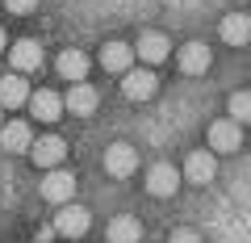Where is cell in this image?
I'll return each instance as SVG.
<instances>
[{
    "instance_id": "obj_3",
    "label": "cell",
    "mask_w": 251,
    "mask_h": 243,
    "mask_svg": "<svg viewBox=\"0 0 251 243\" xmlns=\"http://www.w3.org/2000/svg\"><path fill=\"white\" fill-rule=\"evenodd\" d=\"M155 88H159V80H155L151 67H130V72L122 76V92H126L130 101H151Z\"/></svg>"
},
{
    "instance_id": "obj_8",
    "label": "cell",
    "mask_w": 251,
    "mask_h": 243,
    "mask_svg": "<svg viewBox=\"0 0 251 243\" xmlns=\"http://www.w3.org/2000/svg\"><path fill=\"white\" fill-rule=\"evenodd\" d=\"M176 63H180V72H184V76H201V72H209V63H214L209 42H184V46H180V54H176Z\"/></svg>"
},
{
    "instance_id": "obj_22",
    "label": "cell",
    "mask_w": 251,
    "mask_h": 243,
    "mask_svg": "<svg viewBox=\"0 0 251 243\" xmlns=\"http://www.w3.org/2000/svg\"><path fill=\"white\" fill-rule=\"evenodd\" d=\"M168 243H201V235H197V231H188V226H180V231H172Z\"/></svg>"
},
{
    "instance_id": "obj_2",
    "label": "cell",
    "mask_w": 251,
    "mask_h": 243,
    "mask_svg": "<svg viewBox=\"0 0 251 243\" xmlns=\"http://www.w3.org/2000/svg\"><path fill=\"white\" fill-rule=\"evenodd\" d=\"M92 226V214L84 206H59V214H54V235H63V239H80L84 231Z\"/></svg>"
},
{
    "instance_id": "obj_18",
    "label": "cell",
    "mask_w": 251,
    "mask_h": 243,
    "mask_svg": "<svg viewBox=\"0 0 251 243\" xmlns=\"http://www.w3.org/2000/svg\"><path fill=\"white\" fill-rule=\"evenodd\" d=\"M222 42H230V46H247L251 42V17H247V13H230V17H222Z\"/></svg>"
},
{
    "instance_id": "obj_5",
    "label": "cell",
    "mask_w": 251,
    "mask_h": 243,
    "mask_svg": "<svg viewBox=\"0 0 251 243\" xmlns=\"http://www.w3.org/2000/svg\"><path fill=\"white\" fill-rule=\"evenodd\" d=\"M134 54L147 67H155V63H163V59L172 54V42H168V34H159V29H147V34L134 42Z\"/></svg>"
},
{
    "instance_id": "obj_7",
    "label": "cell",
    "mask_w": 251,
    "mask_h": 243,
    "mask_svg": "<svg viewBox=\"0 0 251 243\" xmlns=\"http://www.w3.org/2000/svg\"><path fill=\"white\" fill-rule=\"evenodd\" d=\"M29 155H34L38 168H59L63 160H67V143H63L59 135H46V138H34V147H29Z\"/></svg>"
},
{
    "instance_id": "obj_16",
    "label": "cell",
    "mask_w": 251,
    "mask_h": 243,
    "mask_svg": "<svg viewBox=\"0 0 251 243\" xmlns=\"http://www.w3.org/2000/svg\"><path fill=\"white\" fill-rule=\"evenodd\" d=\"M29 101V88H25V76H0V109H21Z\"/></svg>"
},
{
    "instance_id": "obj_24",
    "label": "cell",
    "mask_w": 251,
    "mask_h": 243,
    "mask_svg": "<svg viewBox=\"0 0 251 243\" xmlns=\"http://www.w3.org/2000/svg\"><path fill=\"white\" fill-rule=\"evenodd\" d=\"M0 126H4V117H0Z\"/></svg>"
},
{
    "instance_id": "obj_19",
    "label": "cell",
    "mask_w": 251,
    "mask_h": 243,
    "mask_svg": "<svg viewBox=\"0 0 251 243\" xmlns=\"http://www.w3.org/2000/svg\"><path fill=\"white\" fill-rule=\"evenodd\" d=\"M109 243H143V222L130 218V214L113 218L109 222Z\"/></svg>"
},
{
    "instance_id": "obj_13",
    "label": "cell",
    "mask_w": 251,
    "mask_h": 243,
    "mask_svg": "<svg viewBox=\"0 0 251 243\" xmlns=\"http://www.w3.org/2000/svg\"><path fill=\"white\" fill-rule=\"evenodd\" d=\"M29 113H34L38 122H59V113H63V97H59V92H50V88L29 92Z\"/></svg>"
},
{
    "instance_id": "obj_9",
    "label": "cell",
    "mask_w": 251,
    "mask_h": 243,
    "mask_svg": "<svg viewBox=\"0 0 251 243\" xmlns=\"http://www.w3.org/2000/svg\"><path fill=\"white\" fill-rule=\"evenodd\" d=\"M9 59H13V72H17V76L38 72V67H42V42H34V38H21V42H13Z\"/></svg>"
},
{
    "instance_id": "obj_4",
    "label": "cell",
    "mask_w": 251,
    "mask_h": 243,
    "mask_svg": "<svg viewBox=\"0 0 251 243\" xmlns=\"http://www.w3.org/2000/svg\"><path fill=\"white\" fill-rule=\"evenodd\" d=\"M243 147V126H234L230 117H222V122H209V151L218 155H230Z\"/></svg>"
},
{
    "instance_id": "obj_12",
    "label": "cell",
    "mask_w": 251,
    "mask_h": 243,
    "mask_svg": "<svg viewBox=\"0 0 251 243\" xmlns=\"http://www.w3.org/2000/svg\"><path fill=\"white\" fill-rule=\"evenodd\" d=\"M0 147L9 155H25L29 147H34V135H29L25 122H4V126H0Z\"/></svg>"
},
{
    "instance_id": "obj_20",
    "label": "cell",
    "mask_w": 251,
    "mask_h": 243,
    "mask_svg": "<svg viewBox=\"0 0 251 243\" xmlns=\"http://www.w3.org/2000/svg\"><path fill=\"white\" fill-rule=\"evenodd\" d=\"M226 109H230V122H234V126H251V92H230Z\"/></svg>"
},
{
    "instance_id": "obj_14",
    "label": "cell",
    "mask_w": 251,
    "mask_h": 243,
    "mask_svg": "<svg viewBox=\"0 0 251 243\" xmlns=\"http://www.w3.org/2000/svg\"><path fill=\"white\" fill-rule=\"evenodd\" d=\"M97 88L92 84H72V92L63 97V109H72L75 117H88V113H97Z\"/></svg>"
},
{
    "instance_id": "obj_15",
    "label": "cell",
    "mask_w": 251,
    "mask_h": 243,
    "mask_svg": "<svg viewBox=\"0 0 251 243\" xmlns=\"http://www.w3.org/2000/svg\"><path fill=\"white\" fill-rule=\"evenodd\" d=\"M184 176L193 180V185H209V180L218 176V163H214V151H193L184 160Z\"/></svg>"
},
{
    "instance_id": "obj_10",
    "label": "cell",
    "mask_w": 251,
    "mask_h": 243,
    "mask_svg": "<svg viewBox=\"0 0 251 243\" xmlns=\"http://www.w3.org/2000/svg\"><path fill=\"white\" fill-rule=\"evenodd\" d=\"M100 67L113 76H126L130 67H134V46H126V42H105L100 46Z\"/></svg>"
},
{
    "instance_id": "obj_1",
    "label": "cell",
    "mask_w": 251,
    "mask_h": 243,
    "mask_svg": "<svg viewBox=\"0 0 251 243\" xmlns=\"http://www.w3.org/2000/svg\"><path fill=\"white\" fill-rule=\"evenodd\" d=\"M42 197L50 201V206H72L75 197V176L72 172H63V168H50L42 176Z\"/></svg>"
},
{
    "instance_id": "obj_23",
    "label": "cell",
    "mask_w": 251,
    "mask_h": 243,
    "mask_svg": "<svg viewBox=\"0 0 251 243\" xmlns=\"http://www.w3.org/2000/svg\"><path fill=\"white\" fill-rule=\"evenodd\" d=\"M4 42H9V38H4V29H0V51H4Z\"/></svg>"
},
{
    "instance_id": "obj_11",
    "label": "cell",
    "mask_w": 251,
    "mask_h": 243,
    "mask_svg": "<svg viewBox=\"0 0 251 243\" xmlns=\"http://www.w3.org/2000/svg\"><path fill=\"white\" fill-rule=\"evenodd\" d=\"M180 185V172L172 168V163H155L151 172H147V193L151 197H172Z\"/></svg>"
},
{
    "instance_id": "obj_21",
    "label": "cell",
    "mask_w": 251,
    "mask_h": 243,
    "mask_svg": "<svg viewBox=\"0 0 251 243\" xmlns=\"http://www.w3.org/2000/svg\"><path fill=\"white\" fill-rule=\"evenodd\" d=\"M4 9L17 13V17H25V13H34V9H38V0H4Z\"/></svg>"
},
{
    "instance_id": "obj_6",
    "label": "cell",
    "mask_w": 251,
    "mask_h": 243,
    "mask_svg": "<svg viewBox=\"0 0 251 243\" xmlns=\"http://www.w3.org/2000/svg\"><path fill=\"white\" fill-rule=\"evenodd\" d=\"M134 168H138V151L130 143H113L105 151V172H109V176L126 180V176H134Z\"/></svg>"
},
{
    "instance_id": "obj_17",
    "label": "cell",
    "mask_w": 251,
    "mask_h": 243,
    "mask_svg": "<svg viewBox=\"0 0 251 243\" xmlns=\"http://www.w3.org/2000/svg\"><path fill=\"white\" fill-rule=\"evenodd\" d=\"M54 67H59L63 80L84 84V76H88V54H84V51H63L59 59H54Z\"/></svg>"
}]
</instances>
